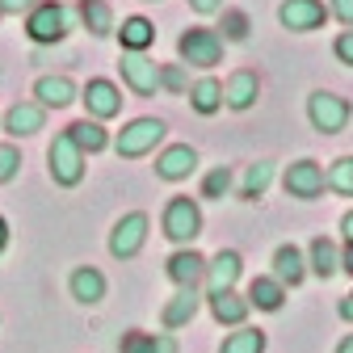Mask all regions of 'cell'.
Instances as JSON below:
<instances>
[{
    "mask_svg": "<svg viewBox=\"0 0 353 353\" xmlns=\"http://www.w3.org/2000/svg\"><path fill=\"white\" fill-rule=\"evenodd\" d=\"M256 97H261V80H256V72H232L228 80H223V105L228 110H252L256 105Z\"/></svg>",
    "mask_w": 353,
    "mask_h": 353,
    "instance_id": "obj_15",
    "label": "cell"
},
{
    "mask_svg": "<svg viewBox=\"0 0 353 353\" xmlns=\"http://www.w3.org/2000/svg\"><path fill=\"white\" fill-rule=\"evenodd\" d=\"M190 9H194V13H202V17H210V13L223 9V0H190Z\"/></svg>",
    "mask_w": 353,
    "mask_h": 353,
    "instance_id": "obj_38",
    "label": "cell"
},
{
    "mask_svg": "<svg viewBox=\"0 0 353 353\" xmlns=\"http://www.w3.org/2000/svg\"><path fill=\"white\" fill-rule=\"evenodd\" d=\"M176 55H181L190 68H214L223 59V34L210 26H190L181 38H176Z\"/></svg>",
    "mask_w": 353,
    "mask_h": 353,
    "instance_id": "obj_3",
    "label": "cell"
},
{
    "mask_svg": "<svg viewBox=\"0 0 353 353\" xmlns=\"http://www.w3.org/2000/svg\"><path fill=\"white\" fill-rule=\"evenodd\" d=\"M341 232H345V240H349V244H353V210H349V214H345V219H341Z\"/></svg>",
    "mask_w": 353,
    "mask_h": 353,
    "instance_id": "obj_41",
    "label": "cell"
},
{
    "mask_svg": "<svg viewBox=\"0 0 353 353\" xmlns=\"http://www.w3.org/2000/svg\"><path fill=\"white\" fill-rule=\"evenodd\" d=\"M270 278H278L282 286H299L307 278V256H303V248L278 244V252H274V274Z\"/></svg>",
    "mask_w": 353,
    "mask_h": 353,
    "instance_id": "obj_19",
    "label": "cell"
},
{
    "mask_svg": "<svg viewBox=\"0 0 353 353\" xmlns=\"http://www.w3.org/2000/svg\"><path fill=\"white\" fill-rule=\"evenodd\" d=\"M228 190H232V168L228 164L210 168L206 181H202V198H228Z\"/></svg>",
    "mask_w": 353,
    "mask_h": 353,
    "instance_id": "obj_32",
    "label": "cell"
},
{
    "mask_svg": "<svg viewBox=\"0 0 353 353\" xmlns=\"http://www.w3.org/2000/svg\"><path fill=\"white\" fill-rule=\"evenodd\" d=\"M248 307H256V312H282V303H286V286L278 278H252L248 282Z\"/></svg>",
    "mask_w": 353,
    "mask_h": 353,
    "instance_id": "obj_23",
    "label": "cell"
},
{
    "mask_svg": "<svg viewBox=\"0 0 353 353\" xmlns=\"http://www.w3.org/2000/svg\"><path fill=\"white\" fill-rule=\"evenodd\" d=\"M282 190L299 202H316L324 194V168L316 160H294L286 172H282Z\"/></svg>",
    "mask_w": 353,
    "mask_h": 353,
    "instance_id": "obj_7",
    "label": "cell"
},
{
    "mask_svg": "<svg viewBox=\"0 0 353 353\" xmlns=\"http://www.w3.org/2000/svg\"><path fill=\"white\" fill-rule=\"evenodd\" d=\"M349 101L328 93V88H316L312 97H307V118H312V126L320 130V135H341V130L349 126Z\"/></svg>",
    "mask_w": 353,
    "mask_h": 353,
    "instance_id": "obj_4",
    "label": "cell"
},
{
    "mask_svg": "<svg viewBox=\"0 0 353 353\" xmlns=\"http://www.w3.org/2000/svg\"><path fill=\"white\" fill-rule=\"evenodd\" d=\"M47 160H51V176H55L59 185H80V176H84V152L68 139V130H63V135H55Z\"/></svg>",
    "mask_w": 353,
    "mask_h": 353,
    "instance_id": "obj_9",
    "label": "cell"
},
{
    "mask_svg": "<svg viewBox=\"0 0 353 353\" xmlns=\"http://www.w3.org/2000/svg\"><path fill=\"white\" fill-rule=\"evenodd\" d=\"M164 122L160 118H135V122H126L122 130H118V139H114V152L122 156V160H139V156H148V152H156L160 143H164Z\"/></svg>",
    "mask_w": 353,
    "mask_h": 353,
    "instance_id": "obj_2",
    "label": "cell"
},
{
    "mask_svg": "<svg viewBox=\"0 0 353 353\" xmlns=\"http://www.w3.org/2000/svg\"><path fill=\"white\" fill-rule=\"evenodd\" d=\"M223 26H228L223 34H228L232 42H240V38H248V17H244V13H223Z\"/></svg>",
    "mask_w": 353,
    "mask_h": 353,
    "instance_id": "obj_34",
    "label": "cell"
},
{
    "mask_svg": "<svg viewBox=\"0 0 353 353\" xmlns=\"http://www.w3.org/2000/svg\"><path fill=\"white\" fill-rule=\"evenodd\" d=\"M336 353H353V332H349V336H341V345H336Z\"/></svg>",
    "mask_w": 353,
    "mask_h": 353,
    "instance_id": "obj_43",
    "label": "cell"
},
{
    "mask_svg": "<svg viewBox=\"0 0 353 353\" xmlns=\"http://www.w3.org/2000/svg\"><path fill=\"white\" fill-rule=\"evenodd\" d=\"M34 97H38V105L42 110H63V105H72L76 101V84L68 80V76H42L38 84H34Z\"/></svg>",
    "mask_w": 353,
    "mask_h": 353,
    "instance_id": "obj_22",
    "label": "cell"
},
{
    "mask_svg": "<svg viewBox=\"0 0 353 353\" xmlns=\"http://www.w3.org/2000/svg\"><path fill=\"white\" fill-rule=\"evenodd\" d=\"M219 353H265V332L261 328H232L219 345Z\"/></svg>",
    "mask_w": 353,
    "mask_h": 353,
    "instance_id": "obj_30",
    "label": "cell"
},
{
    "mask_svg": "<svg viewBox=\"0 0 353 353\" xmlns=\"http://www.w3.org/2000/svg\"><path fill=\"white\" fill-rule=\"evenodd\" d=\"M336 316H341L345 324H353V294H345V299L336 303Z\"/></svg>",
    "mask_w": 353,
    "mask_h": 353,
    "instance_id": "obj_39",
    "label": "cell"
},
{
    "mask_svg": "<svg viewBox=\"0 0 353 353\" xmlns=\"http://www.w3.org/2000/svg\"><path fill=\"white\" fill-rule=\"evenodd\" d=\"M164 274L172 278V286L181 290V286H198L206 278V256L194 252V248H176L168 261H164Z\"/></svg>",
    "mask_w": 353,
    "mask_h": 353,
    "instance_id": "obj_13",
    "label": "cell"
},
{
    "mask_svg": "<svg viewBox=\"0 0 353 353\" xmlns=\"http://www.w3.org/2000/svg\"><path fill=\"white\" fill-rule=\"evenodd\" d=\"M278 21L290 34H312V30H320L328 21V9H324V0H282Z\"/></svg>",
    "mask_w": 353,
    "mask_h": 353,
    "instance_id": "obj_10",
    "label": "cell"
},
{
    "mask_svg": "<svg viewBox=\"0 0 353 353\" xmlns=\"http://www.w3.org/2000/svg\"><path fill=\"white\" fill-rule=\"evenodd\" d=\"M68 139L88 156V152H101V148H110V135L101 130V122H93V118H80V122H72L68 126Z\"/></svg>",
    "mask_w": 353,
    "mask_h": 353,
    "instance_id": "obj_27",
    "label": "cell"
},
{
    "mask_svg": "<svg viewBox=\"0 0 353 353\" xmlns=\"http://www.w3.org/2000/svg\"><path fill=\"white\" fill-rule=\"evenodd\" d=\"M118 38H122V51L143 55L152 42H156V26H152L148 17H126V21H122V30H118Z\"/></svg>",
    "mask_w": 353,
    "mask_h": 353,
    "instance_id": "obj_25",
    "label": "cell"
},
{
    "mask_svg": "<svg viewBox=\"0 0 353 353\" xmlns=\"http://www.w3.org/2000/svg\"><path fill=\"white\" fill-rule=\"evenodd\" d=\"M80 101H84V110H88V118H93V122H105V118L122 114V93H118L110 80H88Z\"/></svg>",
    "mask_w": 353,
    "mask_h": 353,
    "instance_id": "obj_12",
    "label": "cell"
},
{
    "mask_svg": "<svg viewBox=\"0 0 353 353\" xmlns=\"http://www.w3.org/2000/svg\"><path fill=\"white\" fill-rule=\"evenodd\" d=\"M324 190H332V194H341V198H353V156H341V160L328 164Z\"/></svg>",
    "mask_w": 353,
    "mask_h": 353,
    "instance_id": "obj_31",
    "label": "cell"
},
{
    "mask_svg": "<svg viewBox=\"0 0 353 353\" xmlns=\"http://www.w3.org/2000/svg\"><path fill=\"white\" fill-rule=\"evenodd\" d=\"M248 299L244 294H236V290H219V294H210V316L223 324V328H244L248 324Z\"/></svg>",
    "mask_w": 353,
    "mask_h": 353,
    "instance_id": "obj_17",
    "label": "cell"
},
{
    "mask_svg": "<svg viewBox=\"0 0 353 353\" xmlns=\"http://www.w3.org/2000/svg\"><path fill=\"white\" fill-rule=\"evenodd\" d=\"M118 353H181V345H176V336L172 332H126L122 336V345H118Z\"/></svg>",
    "mask_w": 353,
    "mask_h": 353,
    "instance_id": "obj_21",
    "label": "cell"
},
{
    "mask_svg": "<svg viewBox=\"0 0 353 353\" xmlns=\"http://www.w3.org/2000/svg\"><path fill=\"white\" fill-rule=\"evenodd\" d=\"M5 248H9V223L0 219V252H5Z\"/></svg>",
    "mask_w": 353,
    "mask_h": 353,
    "instance_id": "obj_42",
    "label": "cell"
},
{
    "mask_svg": "<svg viewBox=\"0 0 353 353\" xmlns=\"http://www.w3.org/2000/svg\"><path fill=\"white\" fill-rule=\"evenodd\" d=\"M143 244H148V214L143 210L122 214L118 223H114V232H110V252L118 261H130V256L143 252Z\"/></svg>",
    "mask_w": 353,
    "mask_h": 353,
    "instance_id": "obj_5",
    "label": "cell"
},
{
    "mask_svg": "<svg viewBox=\"0 0 353 353\" xmlns=\"http://www.w3.org/2000/svg\"><path fill=\"white\" fill-rule=\"evenodd\" d=\"M47 126V110L38 101H17L9 114H5V130L13 139H26V135H38V130Z\"/></svg>",
    "mask_w": 353,
    "mask_h": 353,
    "instance_id": "obj_18",
    "label": "cell"
},
{
    "mask_svg": "<svg viewBox=\"0 0 353 353\" xmlns=\"http://www.w3.org/2000/svg\"><path fill=\"white\" fill-rule=\"evenodd\" d=\"M341 270L353 278V244H345V252H341Z\"/></svg>",
    "mask_w": 353,
    "mask_h": 353,
    "instance_id": "obj_40",
    "label": "cell"
},
{
    "mask_svg": "<svg viewBox=\"0 0 353 353\" xmlns=\"http://www.w3.org/2000/svg\"><path fill=\"white\" fill-rule=\"evenodd\" d=\"M198 312H202V294H198V286H181V290H176V294L164 303L160 320H164V328H185Z\"/></svg>",
    "mask_w": 353,
    "mask_h": 353,
    "instance_id": "obj_16",
    "label": "cell"
},
{
    "mask_svg": "<svg viewBox=\"0 0 353 353\" xmlns=\"http://www.w3.org/2000/svg\"><path fill=\"white\" fill-rule=\"evenodd\" d=\"M68 286H72V299L84 303V307H93V303L105 299V274L93 270V265H80V270L68 278Z\"/></svg>",
    "mask_w": 353,
    "mask_h": 353,
    "instance_id": "obj_20",
    "label": "cell"
},
{
    "mask_svg": "<svg viewBox=\"0 0 353 353\" xmlns=\"http://www.w3.org/2000/svg\"><path fill=\"white\" fill-rule=\"evenodd\" d=\"M190 105H194L198 114H219V110H223V80L202 76V80L190 88Z\"/></svg>",
    "mask_w": 353,
    "mask_h": 353,
    "instance_id": "obj_28",
    "label": "cell"
},
{
    "mask_svg": "<svg viewBox=\"0 0 353 353\" xmlns=\"http://www.w3.org/2000/svg\"><path fill=\"white\" fill-rule=\"evenodd\" d=\"M194 168H198V152L190 143H172L156 156V176H164V181H185Z\"/></svg>",
    "mask_w": 353,
    "mask_h": 353,
    "instance_id": "obj_14",
    "label": "cell"
},
{
    "mask_svg": "<svg viewBox=\"0 0 353 353\" xmlns=\"http://www.w3.org/2000/svg\"><path fill=\"white\" fill-rule=\"evenodd\" d=\"M332 51H336V59H341L345 68H353V30H341V34H336Z\"/></svg>",
    "mask_w": 353,
    "mask_h": 353,
    "instance_id": "obj_35",
    "label": "cell"
},
{
    "mask_svg": "<svg viewBox=\"0 0 353 353\" xmlns=\"http://www.w3.org/2000/svg\"><path fill=\"white\" fill-rule=\"evenodd\" d=\"M0 17H5V13H0Z\"/></svg>",
    "mask_w": 353,
    "mask_h": 353,
    "instance_id": "obj_44",
    "label": "cell"
},
{
    "mask_svg": "<svg viewBox=\"0 0 353 353\" xmlns=\"http://www.w3.org/2000/svg\"><path fill=\"white\" fill-rule=\"evenodd\" d=\"M80 21L93 38H110L114 34V9L105 0H80Z\"/></svg>",
    "mask_w": 353,
    "mask_h": 353,
    "instance_id": "obj_26",
    "label": "cell"
},
{
    "mask_svg": "<svg viewBox=\"0 0 353 353\" xmlns=\"http://www.w3.org/2000/svg\"><path fill=\"white\" fill-rule=\"evenodd\" d=\"M307 270H312L316 278H332L336 270H341V248L328 240V236H316L312 240V248H307Z\"/></svg>",
    "mask_w": 353,
    "mask_h": 353,
    "instance_id": "obj_24",
    "label": "cell"
},
{
    "mask_svg": "<svg viewBox=\"0 0 353 353\" xmlns=\"http://www.w3.org/2000/svg\"><path fill=\"white\" fill-rule=\"evenodd\" d=\"M164 236L172 240V244H181V248H190L198 236H202V210H198V202L194 198H185V194H176V198H168V206H164Z\"/></svg>",
    "mask_w": 353,
    "mask_h": 353,
    "instance_id": "obj_1",
    "label": "cell"
},
{
    "mask_svg": "<svg viewBox=\"0 0 353 353\" xmlns=\"http://www.w3.org/2000/svg\"><path fill=\"white\" fill-rule=\"evenodd\" d=\"M345 30H353V0H332V9H328Z\"/></svg>",
    "mask_w": 353,
    "mask_h": 353,
    "instance_id": "obj_37",
    "label": "cell"
},
{
    "mask_svg": "<svg viewBox=\"0 0 353 353\" xmlns=\"http://www.w3.org/2000/svg\"><path fill=\"white\" fill-rule=\"evenodd\" d=\"M240 274H244V256L236 252V248H219L210 261H206V290L210 294H219V290H236V282H240Z\"/></svg>",
    "mask_w": 353,
    "mask_h": 353,
    "instance_id": "obj_11",
    "label": "cell"
},
{
    "mask_svg": "<svg viewBox=\"0 0 353 353\" xmlns=\"http://www.w3.org/2000/svg\"><path fill=\"white\" fill-rule=\"evenodd\" d=\"M118 72H122V80H126V88L135 97H156L160 93V63L156 59H148V55H122V63H118Z\"/></svg>",
    "mask_w": 353,
    "mask_h": 353,
    "instance_id": "obj_8",
    "label": "cell"
},
{
    "mask_svg": "<svg viewBox=\"0 0 353 353\" xmlns=\"http://www.w3.org/2000/svg\"><path fill=\"white\" fill-rule=\"evenodd\" d=\"M17 168H21V152L13 143H0V185H9L17 176Z\"/></svg>",
    "mask_w": 353,
    "mask_h": 353,
    "instance_id": "obj_33",
    "label": "cell"
},
{
    "mask_svg": "<svg viewBox=\"0 0 353 353\" xmlns=\"http://www.w3.org/2000/svg\"><path fill=\"white\" fill-rule=\"evenodd\" d=\"M274 185V160H256V164H248V172H244V181H240V198L244 202H256V198H265V190Z\"/></svg>",
    "mask_w": 353,
    "mask_h": 353,
    "instance_id": "obj_29",
    "label": "cell"
},
{
    "mask_svg": "<svg viewBox=\"0 0 353 353\" xmlns=\"http://www.w3.org/2000/svg\"><path fill=\"white\" fill-rule=\"evenodd\" d=\"M38 5H42V0H0V13H9V17H21L26 13L30 17Z\"/></svg>",
    "mask_w": 353,
    "mask_h": 353,
    "instance_id": "obj_36",
    "label": "cell"
},
{
    "mask_svg": "<svg viewBox=\"0 0 353 353\" xmlns=\"http://www.w3.org/2000/svg\"><path fill=\"white\" fill-rule=\"evenodd\" d=\"M26 34L38 42V47H47V42H59L68 34V9L55 5V0H42V5L26 17Z\"/></svg>",
    "mask_w": 353,
    "mask_h": 353,
    "instance_id": "obj_6",
    "label": "cell"
}]
</instances>
